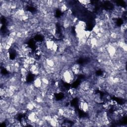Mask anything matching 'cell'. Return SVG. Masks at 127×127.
Wrapping results in <instances>:
<instances>
[{
    "label": "cell",
    "mask_w": 127,
    "mask_h": 127,
    "mask_svg": "<svg viewBox=\"0 0 127 127\" xmlns=\"http://www.w3.org/2000/svg\"><path fill=\"white\" fill-rule=\"evenodd\" d=\"M33 84L35 88L37 89H40L42 85V82L41 80V77L39 76H38L33 81Z\"/></svg>",
    "instance_id": "7a4b0ae2"
},
{
    "label": "cell",
    "mask_w": 127,
    "mask_h": 127,
    "mask_svg": "<svg viewBox=\"0 0 127 127\" xmlns=\"http://www.w3.org/2000/svg\"><path fill=\"white\" fill-rule=\"evenodd\" d=\"M75 75L70 68L65 70H62L61 73V79L65 83L70 84L75 80Z\"/></svg>",
    "instance_id": "6da1fadb"
}]
</instances>
